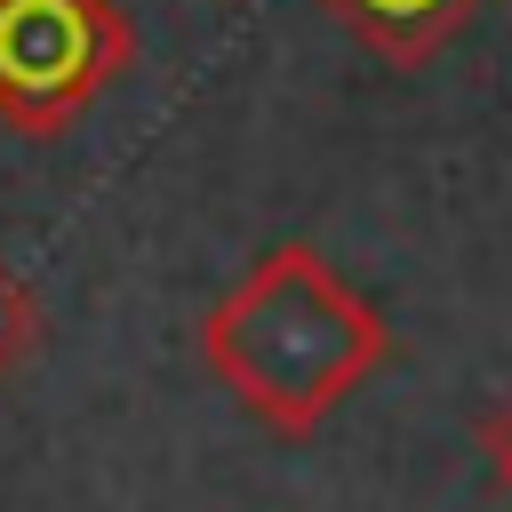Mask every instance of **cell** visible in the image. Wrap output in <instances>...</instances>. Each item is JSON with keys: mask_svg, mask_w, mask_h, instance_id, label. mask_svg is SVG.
<instances>
[{"mask_svg": "<svg viewBox=\"0 0 512 512\" xmlns=\"http://www.w3.org/2000/svg\"><path fill=\"white\" fill-rule=\"evenodd\" d=\"M200 360L264 432L312 440L392 360V328L312 240H280L208 304Z\"/></svg>", "mask_w": 512, "mask_h": 512, "instance_id": "1", "label": "cell"}, {"mask_svg": "<svg viewBox=\"0 0 512 512\" xmlns=\"http://www.w3.org/2000/svg\"><path fill=\"white\" fill-rule=\"evenodd\" d=\"M128 64L120 0H0V120L16 136H64Z\"/></svg>", "mask_w": 512, "mask_h": 512, "instance_id": "2", "label": "cell"}, {"mask_svg": "<svg viewBox=\"0 0 512 512\" xmlns=\"http://www.w3.org/2000/svg\"><path fill=\"white\" fill-rule=\"evenodd\" d=\"M352 40H368L384 64H424L432 48H448L480 0H320Z\"/></svg>", "mask_w": 512, "mask_h": 512, "instance_id": "3", "label": "cell"}, {"mask_svg": "<svg viewBox=\"0 0 512 512\" xmlns=\"http://www.w3.org/2000/svg\"><path fill=\"white\" fill-rule=\"evenodd\" d=\"M40 344H48V312H40L32 280L0 256V384H16V376L40 360Z\"/></svg>", "mask_w": 512, "mask_h": 512, "instance_id": "4", "label": "cell"}, {"mask_svg": "<svg viewBox=\"0 0 512 512\" xmlns=\"http://www.w3.org/2000/svg\"><path fill=\"white\" fill-rule=\"evenodd\" d=\"M480 448H488V472L504 480V496H512V392L488 408V424H480Z\"/></svg>", "mask_w": 512, "mask_h": 512, "instance_id": "5", "label": "cell"}]
</instances>
